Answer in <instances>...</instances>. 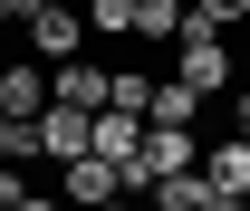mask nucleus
Instances as JSON below:
<instances>
[{"mask_svg": "<svg viewBox=\"0 0 250 211\" xmlns=\"http://www.w3.org/2000/svg\"><path fill=\"white\" fill-rule=\"evenodd\" d=\"M39 106H48V67H39V58H0V115L29 125Z\"/></svg>", "mask_w": 250, "mask_h": 211, "instance_id": "7", "label": "nucleus"}, {"mask_svg": "<svg viewBox=\"0 0 250 211\" xmlns=\"http://www.w3.org/2000/svg\"><path fill=\"white\" fill-rule=\"evenodd\" d=\"M48 106L106 115V67H96V58H58V67H48Z\"/></svg>", "mask_w": 250, "mask_h": 211, "instance_id": "6", "label": "nucleus"}, {"mask_svg": "<svg viewBox=\"0 0 250 211\" xmlns=\"http://www.w3.org/2000/svg\"><path fill=\"white\" fill-rule=\"evenodd\" d=\"M106 106H116V115H145V106H154V77L116 67V77H106Z\"/></svg>", "mask_w": 250, "mask_h": 211, "instance_id": "12", "label": "nucleus"}, {"mask_svg": "<svg viewBox=\"0 0 250 211\" xmlns=\"http://www.w3.org/2000/svg\"><path fill=\"white\" fill-rule=\"evenodd\" d=\"M231 134H241V144H250V87L231 96Z\"/></svg>", "mask_w": 250, "mask_h": 211, "instance_id": "17", "label": "nucleus"}, {"mask_svg": "<svg viewBox=\"0 0 250 211\" xmlns=\"http://www.w3.org/2000/svg\"><path fill=\"white\" fill-rule=\"evenodd\" d=\"M0 163H29V125H10V115H0Z\"/></svg>", "mask_w": 250, "mask_h": 211, "instance_id": "15", "label": "nucleus"}, {"mask_svg": "<svg viewBox=\"0 0 250 211\" xmlns=\"http://www.w3.org/2000/svg\"><path fill=\"white\" fill-rule=\"evenodd\" d=\"M20 19H29V48H39L48 67H58V58H77V38H87V10H67V0H29Z\"/></svg>", "mask_w": 250, "mask_h": 211, "instance_id": "4", "label": "nucleus"}, {"mask_svg": "<svg viewBox=\"0 0 250 211\" xmlns=\"http://www.w3.org/2000/svg\"><path fill=\"white\" fill-rule=\"evenodd\" d=\"M96 211H145V202H96Z\"/></svg>", "mask_w": 250, "mask_h": 211, "instance_id": "18", "label": "nucleus"}, {"mask_svg": "<svg viewBox=\"0 0 250 211\" xmlns=\"http://www.w3.org/2000/svg\"><path fill=\"white\" fill-rule=\"evenodd\" d=\"M10 211H67V202H58V192H39V182H29V192H20V202H10Z\"/></svg>", "mask_w": 250, "mask_h": 211, "instance_id": "16", "label": "nucleus"}, {"mask_svg": "<svg viewBox=\"0 0 250 211\" xmlns=\"http://www.w3.org/2000/svg\"><path fill=\"white\" fill-rule=\"evenodd\" d=\"M135 134H145V115H116V106H106V115H96V144H87V153L125 163V153H135Z\"/></svg>", "mask_w": 250, "mask_h": 211, "instance_id": "10", "label": "nucleus"}, {"mask_svg": "<svg viewBox=\"0 0 250 211\" xmlns=\"http://www.w3.org/2000/svg\"><path fill=\"white\" fill-rule=\"evenodd\" d=\"M183 29V0H135V29L125 38H173Z\"/></svg>", "mask_w": 250, "mask_h": 211, "instance_id": "11", "label": "nucleus"}, {"mask_svg": "<svg viewBox=\"0 0 250 211\" xmlns=\"http://www.w3.org/2000/svg\"><path fill=\"white\" fill-rule=\"evenodd\" d=\"M173 48H183V87L192 96H221V87H231V38L202 29L192 10H183V29H173Z\"/></svg>", "mask_w": 250, "mask_h": 211, "instance_id": "2", "label": "nucleus"}, {"mask_svg": "<svg viewBox=\"0 0 250 211\" xmlns=\"http://www.w3.org/2000/svg\"><path fill=\"white\" fill-rule=\"evenodd\" d=\"M10 10H29V0H10Z\"/></svg>", "mask_w": 250, "mask_h": 211, "instance_id": "20", "label": "nucleus"}, {"mask_svg": "<svg viewBox=\"0 0 250 211\" xmlns=\"http://www.w3.org/2000/svg\"><path fill=\"white\" fill-rule=\"evenodd\" d=\"M87 29L96 38H125V29H135V0H87Z\"/></svg>", "mask_w": 250, "mask_h": 211, "instance_id": "13", "label": "nucleus"}, {"mask_svg": "<svg viewBox=\"0 0 250 211\" xmlns=\"http://www.w3.org/2000/svg\"><path fill=\"white\" fill-rule=\"evenodd\" d=\"M192 19H202V29H231V19H250V0H183Z\"/></svg>", "mask_w": 250, "mask_h": 211, "instance_id": "14", "label": "nucleus"}, {"mask_svg": "<svg viewBox=\"0 0 250 211\" xmlns=\"http://www.w3.org/2000/svg\"><path fill=\"white\" fill-rule=\"evenodd\" d=\"M87 144H96V115H77V106H39L29 115V163H77Z\"/></svg>", "mask_w": 250, "mask_h": 211, "instance_id": "3", "label": "nucleus"}, {"mask_svg": "<svg viewBox=\"0 0 250 211\" xmlns=\"http://www.w3.org/2000/svg\"><path fill=\"white\" fill-rule=\"evenodd\" d=\"M192 115H202V96H192L183 77H164V87H154V106H145V125H173V134H192Z\"/></svg>", "mask_w": 250, "mask_h": 211, "instance_id": "9", "label": "nucleus"}, {"mask_svg": "<svg viewBox=\"0 0 250 211\" xmlns=\"http://www.w3.org/2000/svg\"><path fill=\"white\" fill-rule=\"evenodd\" d=\"M58 202H67V211H96V202H125V173L106 163V153H77V163H58Z\"/></svg>", "mask_w": 250, "mask_h": 211, "instance_id": "5", "label": "nucleus"}, {"mask_svg": "<svg viewBox=\"0 0 250 211\" xmlns=\"http://www.w3.org/2000/svg\"><path fill=\"white\" fill-rule=\"evenodd\" d=\"M0 19H20V10H10V0H0Z\"/></svg>", "mask_w": 250, "mask_h": 211, "instance_id": "19", "label": "nucleus"}, {"mask_svg": "<svg viewBox=\"0 0 250 211\" xmlns=\"http://www.w3.org/2000/svg\"><path fill=\"white\" fill-rule=\"evenodd\" d=\"M116 173H125V192L145 202L154 182H173V173H192V134H173V125H145V134H135V153H125Z\"/></svg>", "mask_w": 250, "mask_h": 211, "instance_id": "1", "label": "nucleus"}, {"mask_svg": "<svg viewBox=\"0 0 250 211\" xmlns=\"http://www.w3.org/2000/svg\"><path fill=\"white\" fill-rule=\"evenodd\" d=\"M192 173L212 182V192H231V202H250V144L241 134H221L212 153H192Z\"/></svg>", "mask_w": 250, "mask_h": 211, "instance_id": "8", "label": "nucleus"}]
</instances>
